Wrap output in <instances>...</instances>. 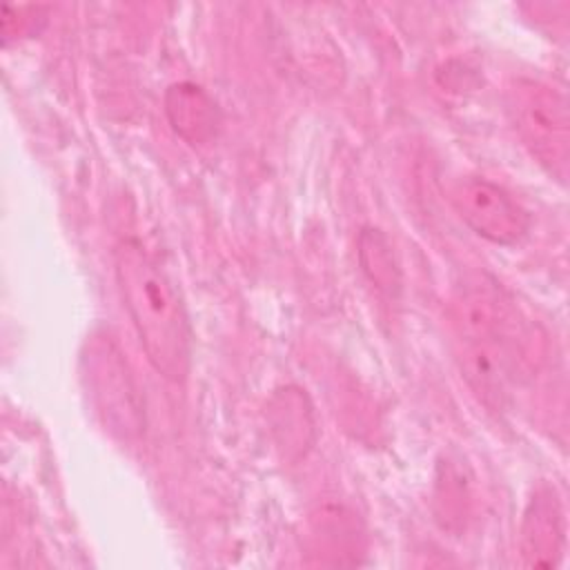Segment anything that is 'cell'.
Segmentation results:
<instances>
[{"label":"cell","instance_id":"1","mask_svg":"<svg viewBox=\"0 0 570 570\" xmlns=\"http://www.w3.org/2000/svg\"><path fill=\"white\" fill-rule=\"evenodd\" d=\"M114 265L149 363L165 379L183 381L191 365V332L174 285L136 240H122L116 247Z\"/></svg>","mask_w":570,"mask_h":570},{"label":"cell","instance_id":"2","mask_svg":"<svg viewBox=\"0 0 570 570\" xmlns=\"http://www.w3.org/2000/svg\"><path fill=\"white\" fill-rule=\"evenodd\" d=\"M512 109L517 131L532 156L563 180L570 156V118L566 98L548 85L523 80L512 89Z\"/></svg>","mask_w":570,"mask_h":570},{"label":"cell","instance_id":"3","mask_svg":"<svg viewBox=\"0 0 570 570\" xmlns=\"http://www.w3.org/2000/svg\"><path fill=\"white\" fill-rule=\"evenodd\" d=\"M82 363L89 392L105 425L122 439L138 436L145 428V416L136 385L118 347L105 336H94V341L87 343Z\"/></svg>","mask_w":570,"mask_h":570},{"label":"cell","instance_id":"4","mask_svg":"<svg viewBox=\"0 0 570 570\" xmlns=\"http://www.w3.org/2000/svg\"><path fill=\"white\" fill-rule=\"evenodd\" d=\"M448 194L461 220L490 243L514 245L530 227L525 209L488 178L461 176L450 185Z\"/></svg>","mask_w":570,"mask_h":570},{"label":"cell","instance_id":"5","mask_svg":"<svg viewBox=\"0 0 570 570\" xmlns=\"http://www.w3.org/2000/svg\"><path fill=\"white\" fill-rule=\"evenodd\" d=\"M519 548L525 566L530 568H554L559 566L566 548V525H563V508L557 497V490L550 485H541L521 521L519 530Z\"/></svg>","mask_w":570,"mask_h":570},{"label":"cell","instance_id":"6","mask_svg":"<svg viewBox=\"0 0 570 570\" xmlns=\"http://www.w3.org/2000/svg\"><path fill=\"white\" fill-rule=\"evenodd\" d=\"M508 341L510 338L463 341V352L459 356L463 379L490 410L503 407L512 381L514 361Z\"/></svg>","mask_w":570,"mask_h":570},{"label":"cell","instance_id":"7","mask_svg":"<svg viewBox=\"0 0 570 570\" xmlns=\"http://www.w3.org/2000/svg\"><path fill=\"white\" fill-rule=\"evenodd\" d=\"M454 323L463 341L508 338L514 327V312L494 283H474L459 294Z\"/></svg>","mask_w":570,"mask_h":570},{"label":"cell","instance_id":"8","mask_svg":"<svg viewBox=\"0 0 570 570\" xmlns=\"http://www.w3.org/2000/svg\"><path fill=\"white\" fill-rule=\"evenodd\" d=\"M165 114L174 131L194 147L212 142L220 127L216 100L194 82H176L165 91Z\"/></svg>","mask_w":570,"mask_h":570},{"label":"cell","instance_id":"9","mask_svg":"<svg viewBox=\"0 0 570 570\" xmlns=\"http://www.w3.org/2000/svg\"><path fill=\"white\" fill-rule=\"evenodd\" d=\"M358 258L367 278L383 292L394 294L401 287V272L392 245L379 229H363L358 236Z\"/></svg>","mask_w":570,"mask_h":570}]
</instances>
